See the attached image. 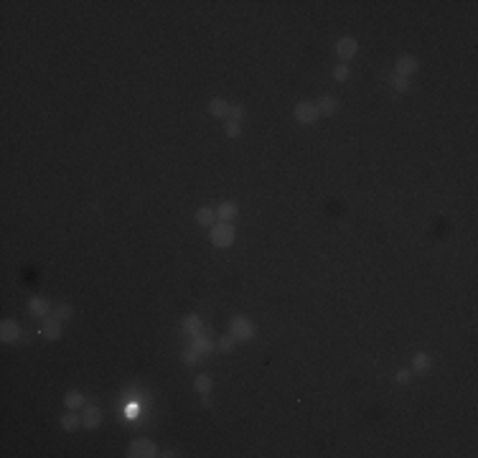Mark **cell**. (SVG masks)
Segmentation results:
<instances>
[{
	"label": "cell",
	"instance_id": "6da1fadb",
	"mask_svg": "<svg viewBox=\"0 0 478 458\" xmlns=\"http://www.w3.org/2000/svg\"><path fill=\"white\" fill-rule=\"evenodd\" d=\"M234 242V227L229 222H219L211 227V245L214 247H229Z\"/></svg>",
	"mask_w": 478,
	"mask_h": 458
},
{
	"label": "cell",
	"instance_id": "7a4b0ae2",
	"mask_svg": "<svg viewBox=\"0 0 478 458\" xmlns=\"http://www.w3.org/2000/svg\"><path fill=\"white\" fill-rule=\"evenodd\" d=\"M232 336H234L237 341H249V339L254 336L252 321L244 318V316H234V318H232Z\"/></svg>",
	"mask_w": 478,
	"mask_h": 458
},
{
	"label": "cell",
	"instance_id": "3957f363",
	"mask_svg": "<svg viewBox=\"0 0 478 458\" xmlns=\"http://www.w3.org/2000/svg\"><path fill=\"white\" fill-rule=\"evenodd\" d=\"M127 456H130V458H153V456H158V451H156L153 441L138 438V441H133V446H130V453H127Z\"/></svg>",
	"mask_w": 478,
	"mask_h": 458
},
{
	"label": "cell",
	"instance_id": "277c9868",
	"mask_svg": "<svg viewBox=\"0 0 478 458\" xmlns=\"http://www.w3.org/2000/svg\"><path fill=\"white\" fill-rule=\"evenodd\" d=\"M295 120L303 122V125H313L318 120V107L311 104V102H300L295 107Z\"/></svg>",
	"mask_w": 478,
	"mask_h": 458
},
{
	"label": "cell",
	"instance_id": "5b68a950",
	"mask_svg": "<svg viewBox=\"0 0 478 458\" xmlns=\"http://www.w3.org/2000/svg\"><path fill=\"white\" fill-rule=\"evenodd\" d=\"M41 334H43V339H49V341H59L61 339V323H59V318L56 316H46L43 318V323H41Z\"/></svg>",
	"mask_w": 478,
	"mask_h": 458
},
{
	"label": "cell",
	"instance_id": "8992f818",
	"mask_svg": "<svg viewBox=\"0 0 478 458\" xmlns=\"http://www.w3.org/2000/svg\"><path fill=\"white\" fill-rule=\"evenodd\" d=\"M336 51H338V56H341V59H354V56H356V51H359V41H356V38H351V36H346V38H341V41H338Z\"/></svg>",
	"mask_w": 478,
	"mask_h": 458
},
{
	"label": "cell",
	"instance_id": "52a82bcc",
	"mask_svg": "<svg viewBox=\"0 0 478 458\" xmlns=\"http://www.w3.org/2000/svg\"><path fill=\"white\" fill-rule=\"evenodd\" d=\"M18 336H20V329H18V323H15V321L5 318L3 323H0V339H3L5 344H13Z\"/></svg>",
	"mask_w": 478,
	"mask_h": 458
},
{
	"label": "cell",
	"instance_id": "ba28073f",
	"mask_svg": "<svg viewBox=\"0 0 478 458\" xmlns=\"http://www.w3.org/2000/svg\"><path fill=\"white\" fill-rule=\"evenodd\" d=\"M316 107H318V115H336L338 107H341V102H338L336 97H331V94H325V97L318 99Z\"/></svg>",
	"mask_w": 478,
	"mask_h": 458
},
{
	"label": "cell",
	"instance_id": "9c48e42d",
	"mask_svg": "<svg viewBox=\"0 0 478 458\" xmlns=\"http://www.w3.org/2000/svg\"><path fill=\"white\" fill-rule=\"evenodd\" d=\"M417 67H420V61H417L415 56H402V59L397 61V72H399V77L415 74V72H417Z\"/></svg>",
	"mask_w": 478,
	"mask_h": 458
},
{
	"label": "cell",
	"instance_id": "30bf717a",
	"mask_svg": "<svg viewBox=\"0 0 478 458\" xmlns=\"http://www.w3.org/2000/svg\"><path fill=\"white\" fill-rule=\"evenodd\" d=\"M229 107H232V104H229L227 99H219V97H216V99L209 102V112H211L214 117H227V115H229Z\"/></svg>",
	"mask_w": 478,
	"mask_h": 458
},
{
	"label": "cell",
	"instance_id": "8fae6325",
	"mask_svg": "<svg viewBox=\"0 0 478 458\" xmlns=\"http://www.w3.org/2000/svg\"><path fill=\"white\" fill-rule=\"evenodd\" d=\"M81 423H84L86 428H97V425L102 423V412H99V407H86L84 415H81Z\"/></svg>",
	"mask_w": 478,
	"mask_h": 458
},
{
	"label": "cell",
	"instance_id": "7c38bea8",
	"mask_svg": "<svg viewBox=\"0 0 478 458\" xmlns=\"http://www.w3.org/2000/svg\"><path fill=\"white\" fill-rule=\"evenodd\" d=\"M196 222H199L201 227H214V224H216V211L209 209V206H201V209L196 211Z\"/></svg>",
	"mask_w": 478,
	"mask_h": 458
},
{
	"label": "cell",
	"instance_id": "4fadbf2b",
	"mask_svg": "<svg viewBox=\"0 0 478 458\" xmlns=\"http://www.w3.org/2000/svg\"><path fill=\"white\" fill-rule=\"evenodd\" d=\"M237 214H239V209H237V204H232V201H224V204L219 206V211H216L219 222H232Z\"/></svg>",
	"mask_w": 478,
	"mask_h": 458
},
{
	"label": "cell",
	"instance_id": "5bb4252c",
	"mask_svg": "<svg viewBox=\"0 0 478 458\" xmlns=\"http://www.w3.org/2000/svg\"><path fill=\"white\" fill-rule=\"evenodd\" d=\"M412 366H415V372H420V374H430L432 359H430L427 354H417L415 359H412Z\"/></svg>",
	"mask_w": 478,
	"mask_h": 458
},
{
	"label": "cell",
	"instance_id": "9a60e30c",
	"mask_svg": "<svg viewBox=\"0 0 478 458\" xmlns=\"http://www.w3.org/2000/svg\"><path fill=\"white\" fill-rule=\"evenodd\" d=\"M181 326H183V331H186V334H193V336H196V334L201 331V318H199L196 313H191V316H186V318H183V323H181Z\"/></svg>",
	"mask_w": 478,
	"mask_h": 458
},
{
	"label": "cell",
	"instance_id": "2e32d148",
	"mask_svg": "<svg viewBox=\"0 0 478 458\" xmlns=\"http://www.w3.org/2000/svg\"><path fill=\"white\" fill-rule=\"evenodd\" d=\"M31 313L38 316V318H43V316L49 313V300H46V298H33V300H31Z\"/></svg>",
	"mask_w": 478,
	"mask_h": 458
},
{
	"label": "cell",
	"instance_id": "e0dca14e",
	"mask_svg": "<svg viewBox=\"0 0 478 458\" xmlns=\"http://www.w3.org/2000/svg\"><path fill=\"white\" fill-rule=\"evenodd\" d=\"M79 423H81V418L77 415V410L67 412V415L61 418V428H64V430H77V428H79Z\"/></svg>",
	"mask_w": 478,
	"mask_h": 458
},
{
	"label": "cell",
	"instance_id": "ac0fdd59",
	"mask_svg": "<svg viewBox=\"0 0 478 458\" xmlns=\"http://www.w3.org/2000/svg\"><path fill=\"white\" fill-rule=\"evenodd\" d=\"M64 402H67L69 410H81L84 407V397L79 395V392H69V395L64 397Z\"/></svg>",
	"mask_w": 478,
	"mask_h": 458
},
{
	"label": "cell",
	"instance_id": "d6986e66",
	"mask_svg": "<svg viewBox=\"0 0 478 458\" xmlns=\"http://www.w3.org/2000/svg\"><path fill=\"white\" fill-rule=\"evenodd\" d=\"M193 387H196L199 395H206V392H211V377L199 374V377H196V382H193Z\"/></svg>",
	"mask_w": 478,
	"mask_h": 458
},
{
	"label": "cell",
	"instance_id": "ffe728a7",
	"mask_svg": "<svg viewBox=\"0 0 478 458\" xmlns=\"http://www.w3.org/2000/svg\"><path fill=\"white\" fill-rule=\"evenodd\" d=\"M193 349H196V352H201V354H209V352H211V341H209L204 334H201V336L196 334V339H193Z\"/></svg>",
	"mask_w": 478,
	"mask_h": 458
},
{
	"label": "cell",
	"instance_id": "44dd1931",
	"mask_svg": "<svg viewBox=\"0 0 478 458\" xmlns=\"http://www.w3.org/2000/svg\"><path fill=\"white\" fill-rule=\"evenodd\" d=\"M72 313H74V308H72V305L69 303H61V305H56V318L59 321H67V318H72Z\"/></svg>",
	"mask_w": 478,
	"mask_h": 458
},
{
	"label": "cell",
	"instance_id": "7402d4cb",
	"mask_svg": "<svg viewBox=\"0 0 478 458\" xmlns=\"http://www.w3.org/2000/svg\"><path fill=\"white\" fill-rule=\"evenodd\" d=\"M227 117H229L232 122H242V117H244V107H242V104H232Z\"/></svg>",
	"mask_w": 478,
	"mask_h": 458
},
{
	"label": "cell",
	"instance_id": "603a6c76",
	"mask_svg": "<svg viewBox=\"0 0 478 458\" xmlns=\"http://www.w3.org/2000/svg\"><path fill=\"white\" fill-rule=\"evenodd\" d=\"M199 359H201V352H196V349H188V352H183V362H186L188 366H196Z\"/></svg>",
	"mask_w": 478,
	"mask_h": 458
},
{
	"label": "cell",
	"instance_id": "cb8c5ba5",
	"mask_svg": "<svg viewBox=\"0 0 478 458\" xmlns=\"http://www.w3.org/2000/svg\"><path fill=\"white\" fill-rule=\"evenodd\" d=\"M234 344H237V339H234L232 334H229V336H222V339H219V349H222L224 354H229V352H232V349H234Z\"/></svg>",
	"mask_w": 478,
	"mask_h": 458
},
{
	"label": "cell",
	"instance_id": "d4e9b609",
	"mask_svg": "<svg viewBox=\"0 0 478 458\" xmlns=\"http://www.w3.org/2000/svg\"><path fill=\"white\" fill-rule=\"evenodd\" d=\"M224 133H227L229 138H239V135H242V127H239V122H232V120H229V122L224 125Z\"/></svg>",
	"mask_w": 478,
	"mask_h": 458
},
{
	"label": "cell",
	"instance_id": "484cf974",
	"mask_svg": "<svg viewBox=\"0 0 478 458\" xmlns=\"http://www.w3.org/2000/svg\"><path fill=\"white\" fill-rule=\"evenodd\" d=\"M349 74H351L349 67H343V64H338V67L333 69V79H336V82H346V79H349Z\"/></svg>",
	"mask_w": 478,
	"mask_h": 458
},
{
	"label": "cell",
	"instance_id": "4316f807",
	"mask_svg": "<svg viewBox=\"0 0 478 458\" xmlns=\"http://www.w3.org/2000/svg\"><path fill=\"white\" fill-rule=\"evenodd\" d=\"M395 87H397L399 92H407V90H409V82H407V77H397V79H395Z\"/></svg>",
	"mask_w": 478,
	"mask_h": 458
},
{
	"label": "cell",
	"instance_id": "83f0119b",
	"mask_svg": "<svg viewBox=\"0 0 478 458\" xmlns=\"http://www.w3.org/2000/svg\"><path fill=\"white\" fill-rule=\"evenodd\" d=\"M399 384H407L409 382V372H407V369H399V372H397V377H395Z\"/></svg>",
	"mask_w": 478,
	"mask_h": 458
},
{
	"label": "cell",
	"instance_id": "f1b7e54d",
	"mask_svg": "<svg viewBox=\"0 0 478 458\" xmlns=\"http://www.w3.org/2000/svg\"><path fill=\"white\" fill-rule=\"evenodd\" d=\"M138 410H140V407H135V405H130V407H127V415H130V418H133V415H138Z\"/></svg>",
	"mask_w": 478,
	"mask_h": 458
},
{
	"label": "cell",
	"instance_id": "f546056e",
	"mask_svg": "<svg viewBox=\"0 0 478 458\" xmlns=\"http://www.w3.org/2000/svg\"><path fill=\"white\" fill-rule=\"evenodd\" d=\"M204 407H211V397H209V392L204 395Z\"/></svg>",
	"mask_w": 478,
	"mask_h": 458
}]
</instances>
